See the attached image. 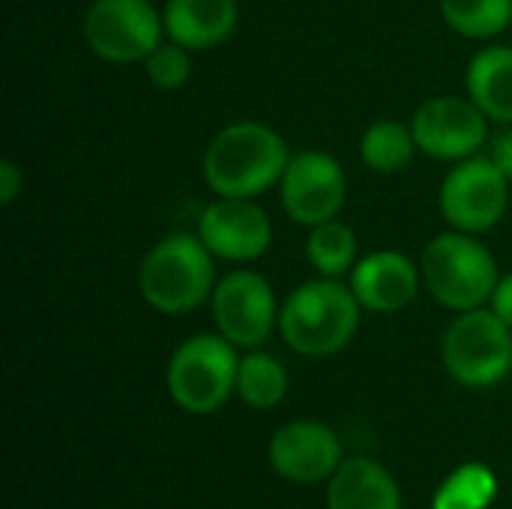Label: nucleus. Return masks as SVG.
I'll return each instance as SVG.
<instances>
[{
    "label": "nucleus",
    "instance_id": "nucleus-11",
    "mask_svg": "<svg viewBox=\"0 0 512 509\" xmlns=\"http://www.w3.org/2000/svg\"><path fill=\"white\" fill-rule=\"evenodd\" d=\"M411 132L423 156L462 162L483 153L489 141V117L471 96H432L414 111Z\"/></svg>",
    "mask_w": 512,
    "mask_h": 509
},
{
    "label": "nucleus",
    "instance_id": "nucleus-24",
    "mask_svg": "<svg viewBox=\"0 0 512 509\" xmlns=\"http://www.w3.org/2000/svg\"><path fill=\"white\" fill-rule=\"evenodd\" d=\"M21 189H24V171L18 168V162L3 159L0 162V204L3 207L15 204V198L21 195Z\"/></svg>",
    "mask_w": 512,
    "mask_h": 509
},
{
    "label": "nucleus",
    "instance_id": "nucleus-13",
    "mask_svg": "<svg viewBox=\"0 0 512 509\" xmlns=\"http://www.w3.org/2000/svg\"><path fill=\"white\" fill-rule=\"evenodd\" d=\"M267 456H270L273 471L282 480H291L300 486L330 480L339 471V465L345 462L339 435L321 420L285 423L270 438Z\"/></svg>",
    "mask_w": 512,
    "mask_h": 509
},
{
    "label": "nucleus",
    "instance_id": "nucleus-1",
    "mask_svg": "<svg viewBox=\"0 0 512 509\" xmlns=\"http://www.w3.org/2000/svg\"><path fill=\"white\" fill-rule=\"evenodd\" d=\"M291 150L285 138L261 120H234L222 126L201 159L204 183L222 198H258L279 186Z\"/></svg>",
    "mask_w": 512,
    "mask_h": 509
},
{
    "label": "nucleus",
    "instance_id": "nucleus-20",
    "mask_svg": "<svg viewBox=\"0 0 512 509\" xmlns=\"http://www.w3.org/2000/svg\"><path fill=\"white\" fill-rule=\"evenodd\" d=\"M237 396L243 405H249L255 411L279 408L282 399L288 396L285 366L261 348L246 351L240 357V369H237Z\"/></svg>",
    "mask_w": 512,
    "mask_h": 509
},
{
    "label": "nucleus",
    "instance_id": "nucleus-7",
    "mask_svg": "<svg viewBox=\"0 0 512 509\" xmlns=\"http://www.w3.org/2000/svg\"><path fill=\"white\" fill-rule=\"evenodd\" d=\"M81 36L105 63H144L165 39L162 9L153 0H93L81 18Z\"/></svg>",
    "mask_w": 512,
    "mask_h": 509
},
{
    "label": "nucleus",
    "instance_id": "nucleus-18",
    "mask_svg": "<svg viewBox=\"0 0 512 509\" xmlns=\"http://www.w3.org/2000/svg\"><path fill=\"white\" fill-rule=\"evenodd\" d=\"M303 255L315 267L318 276L345 279V276H351L354 264L360 261V240H357L354 228L336 216L330 222L309 228L306 243H303Z\"/></svg>",
    "mask_w": 512,
    "mask_h": 509
},
{
    "label": "nucleus",
    "instance_id": "nucleus-3",
    "mask_svg": "<svg viewBox=\"0 0 512 509\" xmlns=\"http://www.w3.org/2000/svg\"><path fill=\"white\" fill-rule=\"evenodd\" d=\"M216 282V255L186 231L156 240L138 264V291L162 315H189L210 303Z\"/></svg>",
    "mask_w": 512,
    "mask_h": 509
},
{
    "label": "nucleus",
    "instance_id": "nucleus-17",
    "mask_svg": "<svg viewBox=\"0 0 512 509\" xmlns=\"http://www.w3.org/2000/svg\"><path fill=\"white\" fill-rule=\"evenodd\" d=\"M465 90L495 123H512V45L477 51L465 69Z\"/></svg>",
    "mask_w": 512,
    "mask_h": 509
},
{
    "label": "nucleus",
    "instance_id": "nucleus-10",
    "mask_svg": "<svg viewBox=\"0 0 512 509\" xmlns=\"http://www.w3.org/2000/svg\"><path fill=\"white\" fill-rule=\"evenodd\" d=\"M348 198V177L336 156L327 150L291 153L288 168L279 180L282 210L294 225L315 228L342 213Z\"/></svg>",
    "mask_w": 512,
    "mask_h": 509
},
{
    "label": "nucleus",
    "instance_id": "nucleus-22",
    "mask_svg": "<svg viewBox=\"0 0 512 509\" xmlns=\"http://www.w3.org/2000/svg\"><path fill=\"white\" fill-rule=\"evenodd\" d=\"M498 495V477L483 462L459 465L435 492L432 509H489Z\"/></svg>",
    "mask_w": 512,
    "mask_h": 509
},
{
    "label": "nucleus",
    "instance_id": "nucleus-26",
    "mask_svg": "<svg viewBox=\"0 0 512 509\" xmlns=\"http://www.w3.org/2000/svg\"><path fill=\"white\" fill-rule=\"evenodd\" d=\"M489 159L504 171V177L512 183V129H507V132H501V135L492 138Z\"/></svg>",
    "mask_w": 512,
    "mask_h": 509
},
{
    "label": "nucleus",
    "instance_id": "nucleus-15",
    "mask_svg": "<svg viewBox=\"0 0 512 509\" xmlns=\"http://www.w3.org/2000/svg\"><path fill=\"white\" fill-rule=\"evenodd\" d=\"M165 36L189 51H210L240 27L237 0H168L162 6Z\"/></svg>",
    "mask_w": 512,
    "mask_h": 509
},
{
    "label": "nucleus",
    "instance_id": "nucleus-6",
    "mask_svg": "<svg viewBox=\"0 0 512 509\" xmlns=\"http://www.w3.org/2000/svg\"><path fill=\"white\" fill-rule=\"evenodd\" d=\"M447 375L468 390H492L512 372V327L489 306L459 312L441 339Z\"/></svg>",
    "mask_w": 512,
    "mask_h": 509
},
{
    "label": "nucleus",
    "instance_id": "nucleus-8",
    "mask_svg": "<svg viewBox=\"0 0 512 509\" xmlns=\"http://www.w3.org/2000/svg\"><path fill=\"white\" fill-rule=\"evenodd\" d=\"M510 186L512 183L489 159V153L453 162L438 189L441 216L453 231L480 237L504 222L510 210Z\"/></svg>",
    "mask_w": 512,
    "mask_h": 509
},
{
    "label": "nucleus",
    "instance_id": "nucleus-25",
    "mask_svg": "<svg viewBox=\"0 0 512 509\" xmlns=\"http://www.w3.org/2000/svg\"><path fill=\"white\" fill-rule=\"evenodd\" d=\"M489 309L507 324L512 327V270L510 273H501L495 291H492V300H489Z\"/></svg>",
    "mask_w": 512,
    "mask_h": 509
},
{
    "label": "nucleus",
    "instance_id": "nucleus-5",
    "mask_svg": "<svg viewBox=\"0 0 512 509\" xmlns=\"http://www.w3.org/2000/svg\"><path fill=\"white\" fill-rule=\"evenodd\" d=\"M240 348L222 333H195L183 339L165 369L171 402L195 417L219 411L237 393Z\"/></svg>",
    "mask_w": 512,
    "mask_h": 509
},
{
    "label": "nucleus",
    "instance_id": "nucleus-14",
    "mask_svg": "<svg viewBox=\"0 0 512 509\" xmlns=\"http://www.w3.org/2000/svg\"><path fill=\"white\" fill-rule=\"evenodd\" d=\"M348 285L366 312L396 315L417 300L423 288V273H420V261L408 258L405 252L378 249L360 255V261L348 276Z\"/></svg>",
    "mask_w": 512,
    "mask_h": 509
},
{
    "label": "nucleus",
    "instance_id": "nucleus-23",
    "mask_svg": "<svg viewBox=\"0 0 512 509\" xmlns=\"http://www.w3.org/2000/svg\"><path fill=\"white\" fill-rule=\"evenodd\" d=\"M144 75L159 90H180L192 78V51L165 36L159 48L144 60Z\"/></svg>",
    "mask_w": 512,
    "mask_h": 509
},
{
    "label": "nucleus",
    "instance_id": "nucleus-16",
    "mask_svg": "<svg viewBox=\"0 0 512 509\" xmlns=\"http://www.w3.org/2000/svg\"><path fill=\"white\" fill-rule=\"evenodd\" d=\"M327 509H402V492L381 462L357 456L327 480Z\"/></svg>",
    "mask_w": 512,
    "mask_h": 509
},
{
    "label": "nucleus",
    "instance_id": "nucleus-2",
    "mask_svg": "<svg viewBox=\"0 0 512 509\" xmlns=\"http://www.w3.org/2000/svg\"><path fill=\"white\" fill-rule=\"evenodd\" d=\"M360 300L342 279L300 282L279 306V336L300 357H333L345 351L360 330Z\"/></svg>",
    "mask_w": 512,
    "mask_h": 509
},
{
    "label": "nucleus",
    "instance_id": "nucleus-9",
    "mask_svg": "<svg viewBox=\"0 0 512 509\" xmlns=\"http://www.w3.org/2000/svg\"><path fill=\"white\" fill-rule=\"evenodd\" d=\"M279 306L282 303L276 300L270 279L249 267L219 276L210 297L216 333H222L240 351L261 348L273 330H279Z\"/></svg>",
    "mask_w": 512,
    "mask_h": 509
},
{
    "label": "nucleus",
    "instance_id": "nucleus-21",
    "mask_svg": "<svg viewBox=\"0 0 512 509\" xmlns=\"http://www.w3.org/2000/svg\"><path fill=\"white\" fill-rule=\"evenodd\" d=\"M441 18L465 39H492L512 24V0H441Z\"/></svg>",
    "mask_w": 512,
    "mask_h": 509
},
{
    "label": "nucleus",
    "instance_id": "nucleus-4",
    "mask_svg": "<svg viewBox=\"0 0 512 509\" xmlns=\"http://www.w3.org/2000/svg\"><path fill=\"white\" fill-rule=\"evenodd\" d=\"M420 273L423 288L456 315L489 306L501 279V267L492 249L477 234L453 228L426 243L420 255Z\"/></svg>",
    "mask_w": 512,
    "mask_h": 509
},
{
    "label": "nucleus",
    "instance_id": "nucleus-19",
    "mask_svg": "<svg viewBox=\"0 0 512 509\" xmlns=\"http://www.w3.org/2000/svg\"><path fill=\"white\" fill-rule=\"evenodd\" d=\"M417 141L411 123L402 120H375L360 135V159L375 174H399L417 156Z\"/></svg>",
    "mask_w": 512,
    "mask_h": 509
},
{
    "label": "nucleus",
    "instance_id": "nucleus-12",
    "mask_svg": "<svg viewBox=\"0 0 512 509\" xmlns=\"http://www.w3.org/2000/svg\"><path fill=\"white\" fill-rule=\"evenodd\" d=\"M195 234L216 255V261L252 264L273 246V222L258 198L216 195L198 216Z\"/></svg>",
    "mask_w": 512,
    "mask_h": 509
}]
</instances>
